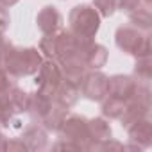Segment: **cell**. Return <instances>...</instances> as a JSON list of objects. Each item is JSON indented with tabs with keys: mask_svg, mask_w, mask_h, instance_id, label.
Listing matches in <instances>:
<instances>
[{
	"mask_svg": "<svg viewBox=\"0 0 152 152\" xmlns=\"http://www.w3.org/2000/svg\"><path fill=\"white\" fill-rule=\"evenodd\" d=\"M41 63V52L34 47H15L6 39L0 43V66L16 79L34 75L39 70Z\"/></svg>",
	"mask_w": 152,
	"mask_h": 152,
	"instance_id": "1",
	"label": "cell"
},
{
	"mask_svg": "<svg viewBox=\"0 0 152 152\" xmlns=\"http://www.w3.org/2000/svg\"><path fill=\"white\" fill-rule=\"evenodd\" d=\"M100 20H102V16L99 15V11L93 6L79 4L68 15L70 32L83 39H93L100 29Z\"/></svg>",
	"mask_w": 152,
	"mask_h": 152,
	"instance_id": "2",
	"label": "cell"
},
{
	"mask_svg": "<svg viewBox=\"0 0 152 152\" xmlns=\"http://www.w3.org/2000/svg\"><path fill=\"white\" fill-rule=\"evenodd\" d=\"M116 47L125 54H132L138 57L150 56V36L145 31H140L134 25H122L116 29Z\"/></svg>",
	"mask_w": 152,
	"mask_h": 152,
	"instance_id": "3",
	"label": "cell"
},
{
	"mask_svg": "<svg viewBox=\"0 0 152 152\" xmlns=\"http://www.w3.org/2000/svg\"><path fill=\"white\" fill-rule=\"evenodd\" d=\"M61 140H68L75 143L81 150L90 147V129H88V118L77 115V113H68L66 118L63 120L59 131Z\"/></svg>",
	"mask_w": 152,
	"mask_h": 152,
	"instance_id": "4",
	"label": "cell"
},
{
	"mask_svg": "<svg viewBox=\"0 0 152 152\" xmlns=\"http://www.w3.org/2000/svg\"><path fill=\"white\" fill-rule=\"evenodd\" d=\"M63 81V72H61V66L56 59H47L41 63L39 70L36 72V86H38V91L48 95L54 99V93L57 90V86L61 84Z\"/></svg>",
	"mask_w": 152,
	"mask_h": 152,
	"instance_id": "5",
	"label": "cell"
},
{
	"mask_svg": "<svg viewBox=\"0 0 152 152\" xmlns=\"http://www.w3.org/2000/svg\"><path fill=\"white\" fill-rule=\"evenodd\" d=\"M81 95L93 102H102L107 95V75L99 70H88L81 83Z\"/></svg>",
	"mask_w": 152,
	"mask_h": 152,
	"instance_id": "6",
	"label": "cell"
},
{
	"mask_svg": "<svg viewBox=\"0 0 152 152\" xmlns=\"http://www.w3.org/2000/svg\"><path fill=\"white\" fill-rule=\"evenodd\" d=\"M138 84L140 81H136L132 75H113V77H107V95L129 102L134 97Z\"/></svg>",
	"mask_w": 152,
	"mask_h": 152,
	"instance_id": "7",
	"label": "cell"
},
{
	"mask_svg": "<svg viewBox=\"0 0 152 152\" xmlns=\"http://www.w3.org/2000/svg\"><path fill=\"white\" fill-rule=\"evenodd\" d=\"M81 57L88 70H99L107 61V50L104 45L95 43V39H84L81 47Z\"/></svg>",
	"mask_w": 152,
	"mask_h": 152,
	"instance_id": "8",
	"label": "cell"
},
{
	"mask_svg": "<svg viewBox=\"0 0 152 152\" xmlns=\"http://www.w3.org/2000/svg\"><path fill=\"white\" fill-rule=\"evenodd\" d=\"M36 23H38V29L41 31V34H54L57 31H61V25H63V16L61 13L57 11V7L54 6H45L38 16H36Z\"/></svg>",
	"mask_w": 152,
	"mask_h": 152,
	"instance_id": "9",
	"label": "cell"
},
{
	"mask_svg": "<svg viewBox=\"0 0 152 152\" xmlns=\"http://www.w3.org/2000/svg\"><path fill=\"white\" fill-rule=\"evenodd\" d=\"M88 129H90V147L88 150H97L100 143L111 138V125L104 118H93L88 120Z\"/></svg>",
	"mask_w": 152,
	"mask_h": 152,
	"instance_id": "10",
	"label": "cell"
},
{
	"mask_svg": "<svg viewBox=\"0 0 152 152\" xmlns=\"http://www.w3.org/2000/svg\"><path fill=\"white\" fill-rule=\"evenodd\" d=\"M23 143L27 145L29 150H43L48 145V136H47V129L43 125H29L23 134H22Z\"/></svg>",
	"mask_w": 152,
	"mask_h": 152,
	"instance_id": "11",
	"label": "cell"
},
{
	"mask_svg": "<svg viewBox=\"0 0 152 152\" xmlns=\"http://www.w3.org/2000/svg\"><path fill=\"white\" fill-rule=\"evenodd\" d=\"M52 104H54V99H52V97H48V95H45V93H41V91L31 93L27 113H31V116H32L34 120L41 122V120L45 118V115L50 111Z\"/></svg>",
	"mask_w": 152,
	"mask_h": 152,
	"instance_id": "12",
	"label": "cell"
},
{
	"mask_svg": "<svg viewBox=\"0 0 152 152\" xmlns=\"http://www.w3.org/2000/svg\"><path fill=\"white\" fill-rule=\"evenodd\" d=\"M127 132L131 136L132 141L138 143V147H148L152 141V124L148 120V116L134 122L132 125L127 127Z\"/></svg>",
	"mask_w": 152,
	"mask_h": 152,
	"instance_id": "13",
	"label": "cell"
},
{
	"mask_svg": "<svg viewBox=\"0 0 152 152\" xmlns=\"http://www.w3.org/2000/svg\"><path fill=\"white\" fill-rule=\"evenodd\" d=\"M79 97H81V88L70 81H64V79L61 81V84L57 86V90L54 93V100L61 106H66V107H72L79 100Z\"/></svg>",
	"mask_w": 152,
	"mask_h": 152,
	"instance_id": "14",
	"label": "cell"
},
{
	"mask_svg": "<svg viewBox=\"0 0 152 152\" xmlns=\"http://www.w3.org/2000/svg\"><path fill=\"white\" fill-rule=\"evenodd\" d=\"M70 113V107H66V106H61V104H57L56 100H54V104H52V107H50V111L45 115V118L39 122L47 131H54V132H57L59 131V127H61V124H63V120L66 118V115Z\"/></svg>",
	"mask_w": 152,
	"mask_h": 152,
	"instance_id": "15",
	"label": "cell"
},
{
	"mask_svg": "<svg viewBox=\"0 0 152 152\" xmlns=\"http://www.w3.org/2000/svg\"><path fill=\"white\" fill-rule=\"evenodd\" d=\"M125 109H127V102H124V100H120V99H115V97L106 95L104 100H102V113H104V116H107V118L120 120V118L124 116Z\"/></svg>",
	"mask_w": 152,
	"mask_h": 152,
	"instance_id": "16",
	"label": "cell"
},
{
	"mask_svg": "<svg viewBox=\"0 0 152 152\" xmlns=\"http://www.w3.org/2000/svg\"><path fill=\"white\" fill-rule=\"evenodd\" d=\"M29 97H31V93L23 91L18 86L11 88L7 91V99H9L15 113H27V109H29Z\"/></svg>",
	"mask_w": 152,
	"mask_h": 152,
	"instance_id": "17",
	"label": "cell"
},
{
	"mask_svg": "<svg viewBox=\"0 0 152 152\" xmlns=\"http://www.w3.org/2000/svg\"><path fill=\"white\" fill-rule=\"evenodd\" d=\"M129 18H131V23L134 27H138L140 31H145L148 32L150 31V25H152V16H150V7L147 6H140L138 9H134L132 13H129Z\"/></svg>",
	"mask_w": 152,
	"mask_h": 152,
	"instance_id": "18",
	"label": "cell"
},
{
	"mask_svg": "<svg viewBox=\"0 0 152 152\" xmlns=\"http://www.w3.org/2000/svg\"><path fill=\"white\" fill-rule=\"evenodd\" d=\"M152 75V66H150V56L147 57H138L136 66H134V79L140 83H148Z\"/></svg>",
	"mask_w": 152,
	"mask_h": 152,
	"instance_id": "19",
	"label": "cell"
},
{
	"mask_svg": "<svg viewBox=\"0 0 152 152\" xmlns=\"http://www.w3.org/2000/svg\"><path fill=\"white\" fill-rule=\"evenodd\" d=\"M16 113L13 111V106L7 99V93L0 95V127H9Z\"/></svg>",
	"mask_w": 152,
	"mask_h": 152,
	"instance_id": "20",
	"label": "cell"
},
{
	"mask_svg": "<svg viewBox=\"0 0 152 152\" xmlns=\"http://www.w3.org/2000/svg\"><path fill=\"white\" fill-rule=\"evenodd\" d=\"M116 2L118 0H93V7L102 18H109L116 11Z\"/></svg>",
	"mask_w": 152,
	"mask_h": 152,
	"instance_id": "21",
	"label": "cell"
},
{
	"mask_svg": "<svg viewBox=\"0 0 152 152\" xmlns=\"http://www.w3.org/2000/svg\"><path fill=\"white\" fill-rule=\"evenodd\" d=\"M15 86H16V77H13L9 72H6L2 66H0V95L7 93Z\"/></svg>",
	"mask_w": 152,
	"mask_h": 152,
	"instance_id": "22",
	"label": "cell"
},
{
	"mask_svg": "<svg viewBox=\"0 0 152 152\" xmlns=\"http://www.w3.org/2000/svg\"><path fill=\"white\" fill-rule=\"evenodd\" d=\"M141 6V0H118L116 2V9L124 11V13H132L134 9H138Z\"/></svg>",
	"mask_w": 152,
	"mask_h": 152,
	"instance_id": "23",
	"label": "cell"
},
{
	"mask_svg": "<svg viewBox=\"0 0 152 152\" xmlns=\"http://www.w3.org/2000/svg\"><path fill=\"white\" fill-rule=\"evenodd\" d=\"M9 22H11V18H9V11H7V7L0 6V31H2V32L9 27Z\"/></svg>",
	"mask_w": 152,
	"mask_h": 152,
	"instance_id": "24",
	"label": "cell"
},
{
	"mask_svg": "<svg viewBox=\"0 0 152 152\" xmlns=\"http://www.w3.org/2000/svg\"><path fill=\"white\" fill-rule=\"evenodd\" d=\"M6 150H9V152H11V150H29V148H27V145L23 143V140L20 138V140H9V141H7V148H6Z\"/></svg>",
	"mask_w": 152,
	"mask_h": 152,
	"instance_id": "25",
	"label": "cell"
},
{
	"mask_svg": "<svg viewBox=\"0 0 152 152\" xmlns=\"http://www.w3.org/2000/svg\"><path fill=\"white\" fill-rule=\"evenodd\" d=\"M7 141H9V140H7L4 134H0V150H6V148H7Z\"/></svg>",
	"mask_w": 152,
	"mask_h": 152,
	"instance_id": "26",
	"label": "cell"
},
{
	"mask_svg": "<svg viewBox=\"0 0 152 152\" xmlns=\"http://www.w3.org/2000/svg\"><path fill=\"white\" fill-rule=\"evenodd\" d=\"M15 4H18V0H0V6H4V7H11Z\"/></svg>",
	"mask_w": 152,
	"mask_h": 152,
	"instance_id": "27",
	"label": "cell"
},
{
	"mask_svg": "<svg viewBox=\"0 0 152 152\" xmlns=\"http://www.w3.org/2000/svg\"><path fill=\"white\" fill-rule=\"evenodd\" d=\"M2 41H4V32L0 31V43H2Z\"/></svg>",
	"mask_w": 152,
	"mask_h": 152,
	"instance_id": "28",
	"label": "cell"
}]
</instances>
